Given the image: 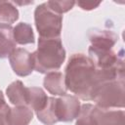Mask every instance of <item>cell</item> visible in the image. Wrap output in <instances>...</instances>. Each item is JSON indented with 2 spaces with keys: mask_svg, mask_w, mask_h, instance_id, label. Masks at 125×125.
<instances>
[{
  "mask_svg": "<svg viewBox=\"0 0 125 125\" xmlns=\"http://www.w3.org/2000/svg\"><path fill=\"white\" fill-rule=\"evenodd\" d=\"M47 95L39 87L27 88V106L35 112L41 110L47 104Z\"/></svg>",
  "mask_w": 125,
  "mask_h": 125,
  "instance_id": "15",
  "label": "cell"
},
{
  "mask_svg": "<svg viewBox=\"0 0 125 125\" xmlns=\"http://www.w3.org/2000/svg\"><path fill=\"white\" fill-rule=\"evenodd\" d=\"M6 94L15 106H27V88L21 80L12 82L7 87Z\"/></svg>",
  "mask_w": 125,
  "mask_h": 125,
  "instance_id": "10",
  "label": "cell"
},
{
  "mask_svg": "<svg viewBox=\"0 0 125 125\" xmlns=\"http://www.w3.org/2000/svg\"><path fill=\"white\" fill-rule=\"evenodd\" d=\"M9 109H10V106L7 104L2 109H0V125H9L8 124V119H7Z\"/></svg>",
  "mask_w": 125,
  "mask_h": 125,
  "instance_id": "21",
  "label": "cell"
},
{
  "mask_svg": "<svg viewBox=\"0 0 125 125\" xmlns=\"http://www.w3.org/2000/svg\"><path fill=\"white\" fill-rule=\"evenodd\" d=\"M46 3L51 10H53L54 12H56L60 15L71 10L75 4L74 1H53V0L48 1Z\"/></svg>",
  "mask_w": 125,
  "mask_h": 125,
  "instance_id": "19",
  "label": "cell"
},
{
  "mask_svg": "<svg viewBox=\"0 0 125 125\" xmlns=\"http://www.w3.org/2000/svg\"><path fill=\"white\" fill-rule=\"evenodd\" d=\"M13 37L16 44L20 45L33 44L35 42L32 27L26 22H20L13 27Z\"/></svg>",
  "mask_w": 125,
  "mask_h": 125,
  "instance_id": "14",
  "label": "cell"
},
{
  "mask_svg": "<svg viewBox=\"0 0 125 125\" xmlns=\"http://www.w3.org/2000/svg\"><path fill=\"white\" fill-rule=\"evenodd\" d=\"M95 113L98 125H125L123 110L103 109L95 105Z\"/></svg>",
  "mask_w": 125,
  "mask_h": 125,
  "instance_id": "11",
  "label": "cell"
},
{
  "mask_svg": "<svg viewBox=\"0 0 125 125\" xmlns=\"http://www.w3.org/2000/svg\"><path fill=\"white\" fill-rule=\"evenodd\" d=\"M15 49L16 42L13 37V27L0 24V59L8 58Z\"/></svg>",
  "mask_w": 125,
  "mask_h": 125,
  "instance_id": "12",
  "label": "cell"
},
{
  "mask_svg": "<svg viewBox=\"0 0 125 125\" xmlns=\"http://www.w3.org/2000/svg\"><path fill=\"white\" fill-rule=\"evenodd\" d=\"M33 118V111L28 106L10 107L7 115L9 125H28Z\"/></svg>",
  "mask_w": 125,
  "mask_h": 125,
  "instance_id": "13",
  "label": "cell"
},
{
  "mask_svg": "<svg viewBox=\"0 0 125 125\" xmlns=\"http://www.w3.org/2000/svg\"><path fill=\"white\" fill-rule=\"evenodd\" d=\"M45 89L52 95L64 96L66 95V87L64 83V75L60 71H52L46 74L43 80Z\"/></svg>",
  "mask_w": 125,
  "mask_h": 125,
  "instance_id": "9",
  "label": "cell"
},
{
  "mask_svg": "<svg viewBox=\"0 0 125 125\" xmlns=\"http://www.w3.org/2000/svg\"><path fill=\"white\" fill-rule=\"evenodd\" d=\"M34 69L40 73L58 70L65 60V50L61 38L38 39V47L32 53Z\"/></svg>",
  "mask_w": 125,
  "mask_h": 125,
  "instance_id": "2",
  "label": "cell"
},
{
  "mask_svg": "<svg viewBox=\"0 0 125 125\" xmlns=\"http://www.w3.org/2000/svg\"><path fill=\"white\" fill-rule=\"evenodd\" d=\"M9 62L14 72L21 77L31 74L34 69L32 53L22 48H16L9 56Z\"/></svg>",
  "mask_w": 125,
  "mask_h": 125,
  "instance_id": "6",
  "label": "cell"
},
{
  "mask_svg": "<svg viewBox=\"0 0 125 125\" xmlns=\"http://www.w3.org/2000/svg\"><path fill=\"white\" fill-rule=\"evenodd\" d=\"M56 100L57 99L54 97L48 98L46 105L41 110L36 112L38 120L44 125H54L55 123L59 122L56 110Z\"/></svg>",
  "mask_w": 125,
  "mask_h": 125,
  "instance_id": "16",
  "label": "cell"
},
{
  "mask_svg": "<svg viewBox=\"0 0 125 125\" xmlns=\"http://www.w3.org/2000/svg\"><path fill=\"white\" fill-rule=\"evenodd\" d=\"M89 58L94 63L96 69L104 72H124V61L122 56H119L112 49H99L93 46L88 50Z\"/></svg>",
  "mask_w": 125,
  "mask_h": 125,
  "instance_id": "5",
  "label": "cell"
},
{
  "mask_svg": "<svg viewBox=\"0 0 125 125\" xmlns=\"http://www.w3.org/2000/svg\"><path fill=\"white\" fill-rule=\"evenodd\" d=\"M34 21L40 38H60L62 26V16L51 10L46 2L35 8Z\"/></svg>",
  "mask_w": 125,
  "mask_h": 125,
  "instance_id": "4",
  "label": "cell"
},
{
  "mask_svg": "<svg viewBox=\"0 0 125 125\" xmlns=\"http://www.w3.org/2000/svg\"><path fill=\"white\" fill-rule=\"evenodd\" d=\"M89 40L91 41L93 47L99 49L110 50L115 45L118 40V36L111 30H101L92 29L88 32Z\"/></svg>",
  "mask_w": 125,
  "mask_h": 125,
  "instance_id": "8",
  "label": "cell"
},
{
  "mask_svg": "<svg viewBox=\"0 0 125 125\" xmlns=\"http://www.w3.org/2000/svg\"><path fill=\"white\" fill-rule=\"evenodd\" d=\"M64 83L66 90L84 101H91L94 89L100 84L97 69L84 54H73L65 66Z\"/></svg>",
  "mask_w": 125,
  "mask_h": 125,
  "instance_id": "1",
  "label": "cell"
},
{
  "mask_svg": "<svg viewBox=\"0 0 125 125\" xmlns=\"http://www.w3.org/2000/svg\"><path fill=\"white\" fill-rule=\"evenodd\" d=\"M91 101L103 109L124 107L125 82L124 78L106 80L100 83L93 91Z\"/></svg>",
  "mask_w": 125,
  "mask_h": 125,
  "instance_id": "3",
  "label": "cell"
},
{
  "mask_svg": "<svg viewBox=\"0 0 125 125\" xmlns=\"http://www.w3.org/2000/svg\"><path fill=\"white\" fill-rule=\"evenodd\" d=\"M19 19L17 7L10 1H0V24L11 25Z\"/></svg>",
  "mask_w": 125,
  "mask_h": 125,
  "instance_id": "17",
  "label": "cell"
},
{
  "mask_svg": "<svg viewBox=\"0 0 125 125\" xmlns=\"http://www.w3.org/2000/svg\"><path fill=\"white\" fill-rule=\"evenodd\" d=\"M80 102L77 97L64 95L56 100V110L59 121L69 122L74 120L80 112Z\"/></svg>",
  "mask_w": 125,
  "mask_h": 125,
  "instance_id": "7",
  "label": "cell"
},
{
  "mask_svg": "<svg viewBox=\"0 0 125 125\" xmlns=\"http://www.w3.org/2000/svg\"><path fill=\"white\" fill-rule=\"evenodd\" d=\"M77 4L80 6V8L82 10L90 11V10H93V9L97 8L101 4V2H84V1H78Z\"/></svg>",
  "mask_w": 125,
  "mask_h": 125,
  "instance_id": "20",
  "label": "cell"
},
{
  "mask_svg": "<svg viewBox=\"0 0 125 125\" xmlns=\"http://www.w3.org/2000/svg\"><path fill=\"white\" fill-rule=\"evenodd\" d=\"M6 105V102H5V98L4 95L2 93V91L0 90V109H2L4 106Z\"/></svg>",
  "mask_w": 125,
  "mask_h": 125,
  "instance_id": "22",
  "label": "cell"
},
{
  "mask_svg": "<svg viewBox=\"0 0 125 125\" xmlns=\"http://www.w3.org/2000/svg\"><path fill=\"white\" fill-rule=\"evenodd\" d=\"M75 125H98L95 105L91 104H84L80 107V112L76 117Z\"/></svg>",
  "mask_w": 125,
  "mask_h": 125,
  "instance_id": "18",
  "label": "cell"
}]
</instances>
